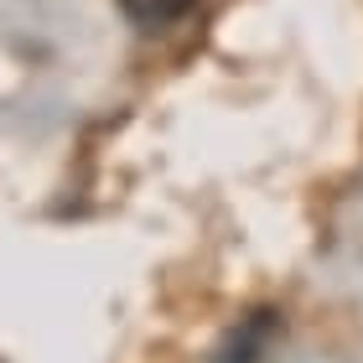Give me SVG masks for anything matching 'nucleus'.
<instances>
[{"label": "nucleus", "instance_id": "1", "mask_svg": "<svg viewBox=\"0 0 363 363\" xmlns=\"http://www.w3.org/2000/svg\"><path fill=\"white\" fill-rule=\"evenodd\" d=\"M197 6V0H120V11H125V21L130 26H140V31H161V26H172L182 21Z\"/></svg>", "mask_w": 363, "mask_h": 363}]
</instances>
